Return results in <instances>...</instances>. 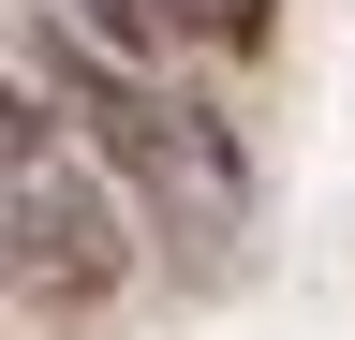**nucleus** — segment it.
I'll list each match as a JSON object with an SVG mask.
<instances>
[{
    "instance_id": "obj_1",
    "label": "nucleus",
    "mask_w": 355,
    "mask_h": 340,
    "mask_svg": "<svg viewBox=\"0 0 355 340\" xmlns=\"http://www.w3.org/2000/svg\"><path fill=\"white\" fill-rule=\"evenodd\" d=\"M44 104L74 118L89 148H104V178L148 207L163 237L222 251L252 222V163H237V118H207L193 89H163L148 60H104L89 30H44Z\"/></svg>"
},
{
    "instance_id": "obj_2",
    "label": "nucleus",
    "mask_w": 355,
    "mask_h": 340,
    "mask_svg": "<svg viewBox=\"0 0 355 340\" xmlns=\"http://www.w3.org/2000/svg\"><path fill=\"white\" fill-rule=\"evenodd\" d=\"M0 281L30 311H104L133 281V222H119L104 148L15 74H0Z\"/></svg>"
},
{
    "instance_id": "obj_4",
    "label": "nucleus",
    "mask_w": 355,
    "mask_h": 340,
    "mask_svg": "<svg viewBox=\"0 0 355 340\" xmlns=\"http://www.w3.org/2000/svg\"><path fill=\"white\" fill-rule=\"evenodd\" d=\"M74 30L104 60H178V30H163V0H74Z\"/></svg>"
},
{
    "instance_id": "obj_3",
    "label": "nucleus",
    "mask_w": 355,
    "mask_h": 340,
    "mask_svg": "<svg viewBox=\"0 0 355 340\" xmlns=\"http://www.w3.org/2000/svg\"><path fill=\"white\" fill-rule=\"evenodd\" d=\"M163 30H178V45H207V60H252L266 30H282V0H163Z\"/></svg>"
}]
</instances>
